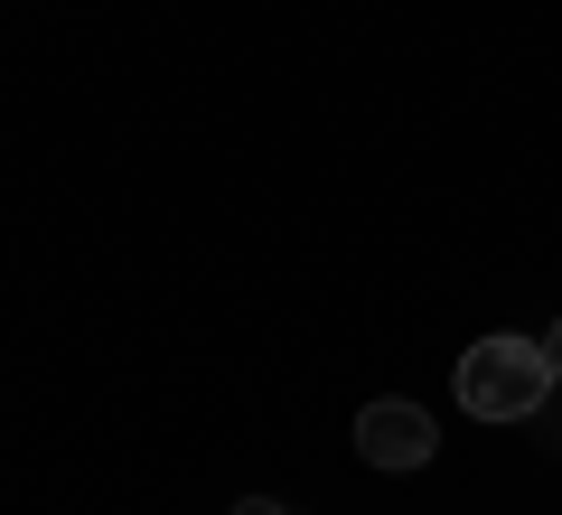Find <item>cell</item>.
Returning <instances> with one entry per match:
<instances>
[{"instance_id": "1", "label": "cell", "mask_w": 562, "mask_h": 515, "mask_svg": "<svg viewBox=\"0 0 562 515\" xmlns=\"http://www.w3.org/2000/svg\"><path fill=\"white\" fill-rule=\"evenodd\" d=\"M553 394V366H543V337H479L460 357V403L479 422H525Z\"/></svg>"}, {"instance_id": "3", "label": "cell", "mask_w": 562, "mask_h": 515, "mask_svg": "<svg viewBox=\"0 0 562 515\" xmlns=\"http://www.w3.org/2000/svg\"><path fill=\"white\" fill-rule=\"evenodd\" d=\"M543 366H553V394H562V318L543 328Z\"/></svg>"}, {"instance_id": "4", "label": "cell", "mask_w": 562, "mask_h": 515, "mask_svg": "<svg viewBox=\"0 0 562 515\" xmlns=\"http://www.w3.org/2000/svg\"><path fill=\"white\" fill-rule=\"evenodd\" d=\"M235 515H291V506H272V496H244V506Z\"/></svg>"}, {"instance_id": "2", "label": "cell", "mask_w": 562, "mask_h": 515, "mask_svg": "<svg viewBox=\"0 0 562 515\" xmlns=\"http://www.w3.org/2000/svg\"><path fill=\"white\" fill-rule=\"evenodd\" d=\"M431 450H441V422L422 413V403L384 394V403L357 413V459H366V469H422Z\"/></svg>"}]
</instances>
